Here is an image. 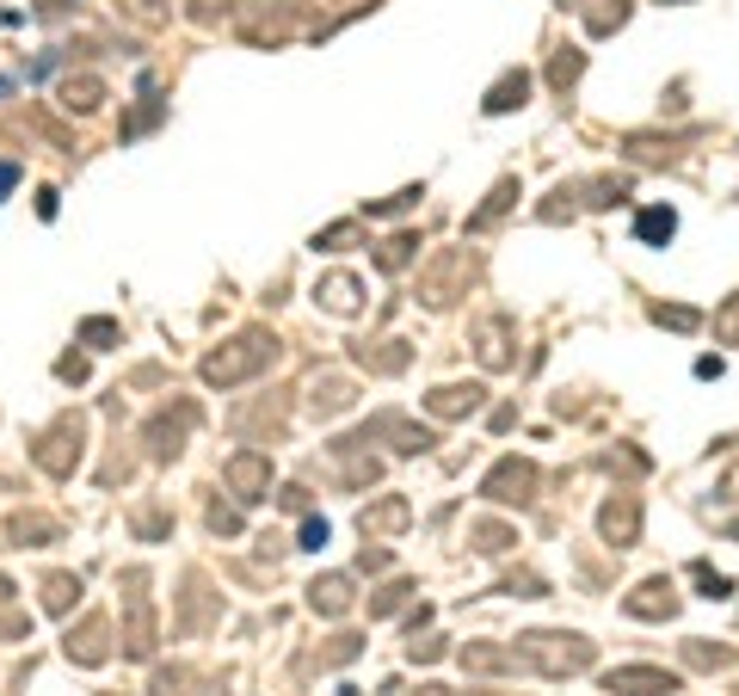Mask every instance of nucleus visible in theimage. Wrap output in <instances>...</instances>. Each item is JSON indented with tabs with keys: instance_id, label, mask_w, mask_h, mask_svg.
Here are the masks:
<instances>
[{
	"instance_id": "0eeeda50",
	"label": "nucleus",
	"mask_w": 739,
	"mask_h": 696,
	"mask_svg": "<svg viewBox=\"0 0 739 696\" xmlns=\"http://www.w3.org/2000/svg\"><path fill=\"white\" fill-rule=\"evenodd\" d=\"M678 598H672V580H647L635 598H628V617H672Z\"/></svg>"
},
{
	"instance_id": "f257e3e1",
	"label": "nucleus",
	"mask_w": 739,
	"mask_h": 696,
	"mask_svg": "<svg viewBox=\"0 0 739 696\" xmlns=\"http://www.w3.org/2000/svg\"><path fill=\"white\" fill-rule=\"evenodd\" d=\"M524 659L543 678H568L591 666V641L586 635H524Z\"/></svg>"
},
{
	"instance_id": "7ed1b4c3",
	"label": "nucleus",
	"mask_w": 739,
	"mask_h": 696,
	"mask_svg": "<svg viewBox=\"0 0 739 696\" xmlns=\"http://www.w3.org/2000/svg\"><path fill=\"white\" fill-rule=\"evenodd\" d=\"M604 691H616V696H665V691H678V672H660V666H616V672L604 678Z\"/></svg>"
},
{
	"instance_id": "39448f33",
	"label": "nucleus",
	"mask_w": 739,
	"mask_h": 696,
	"mask_svg": "<svg viewBox=\"0 0 739 696\" xmlns=\"http://www.w3.org/2000/svg\"><path fill=\"white\" fill-rule=\"evenodd\" d=\"M228 481L241 488V499H266L271 493V463L259 451H241L234 463H228Z\"/></svg>"
},
{
	"instance_id": "20e7f679",
	"label": "nucleus",
	"mask_w": 739,
	"mask_h": 696,
	"mask_svg": "<svg viewBox=\"0 0 739 696\" xmlns=\"http://www.w3.org/2000/svg\"><path fill=\"white\" fill-rule=\"evenodd\" d=\"M531 488H536V469H531V463H518V456H506V463L481 481V493H487V499H499V506L531 499Z\"/></svg>"
},
{
	"instance_id": "a878e982",
	"label": "nucleus",
	"mask_w": 739,
	"mask_h": 696,
	"mask_svg": "<svg viewBox=\"0 0 739 696\" xmlns=\"http://www.w3.org/2000/svg\"><path fill=\"white\" fill-rule=\"evenodd\" d=\"M413 696H450V691H444V684H425V691H413Z\"/></svg>"
},
{
	"instance_id": "ddd939ff",
	"label": "nucleus",
	"mask_w": 739,
	"mask_h": 696,
	"mask_svg": "<svg viewBox=\"0 0 739 696\" xmlns=\"http://www.w3.org/2000/svg\"><path fill=\"white\" fill-rule=\"evenodd\" d=\"M524 93H531V75H506L499 87H493L487 112H493V117H499V112H512V105H524Z\"/></svg>"
},
{
	"instance_id": "423d86ee",
	"label": "nucleus",
	"mask_w": 739,
	"mask_h": 696,
	"mask_svg": "<svg viewBox=\"0 0 739 696\" xmlns=\"http://www.w3.org/2000/svg\"><path fill=\"white\" fill-rule=\"evenodd\" d=\"M635 530H641V506H635V499H610L604 506V536L616 548H628L635 543Z\"/></svg>"
},
{
	"instance_id": "f3484780",
	"label": "nucleus",
	"mask_w": 739,
	"mask_h": 696,
	"mask_svg": "<svg viewBox=\"0 0 739 696\" xmlns=\"http://www.w3.org/2000/svg\"><path fill=\"white\" fill-rule=\"evenodd\" d=\"M62 105H68V112H93V105H99V80H68V87H62Z\"/></svg>"
},
{
	"instance_id": "4468645a",
	"label": "nucleus",
	"mask_w": 739,
	"mask_h": 696,
	"mask_svg": "<svg viewBox=\"0 0 739 696\" xmlns=\"http://www.w3.org/2000/svg\"><path fill=\"white\" fill-rule=\"evenodd\" d=\"M641 241H672V235H678V216H672V210H641Z\"/></svg>"
},
{
	"instance_id": "f03ea898",
	"label": "nucleus",
	"mask_w": 739,
	"mask_h": 696,
	"mask_svg": "<svg viewBox=\"0 0 739 696\" xmlns=\"http://www.w3.org/2000/svg\"><path fill=\"white\" fill-rule=\"evenodd\" d=\"M278 345H271L266 333H246V339H234V352H216V358H204V382H241V377H253L259 364L271 358Z\"/></svg>"
},
{
	"instance_id": "393cba45",
	"label": "nucleus",
	"mask_w": 739,
	"mask_h": 696,
	"mask_svg": "<svg viewBox=\"0 0 739 696\" xmlns=\"http://www.w3.org/2000/svg\"><path fill=\"white\" fill-rule=\"evenodd\" d=\"M13 179H20V167H0V204H7V191H13Z\"/></svg>"
},
{
	"instance_id": "2eb2a0df",
	"label": "nucleus",
	"mask_w": 739,
	"mask_h": 696,
	"mask_svg": "<svg viewBox=\"0 0 739 696\" xmlns=\"http://www.w3.org/2000/svg\"><path fill=\"white\" fill-rule=\"evenodd\" d=\"M75 598H80V580H68V573H50V580H43V604H50V610H68Z\"/></svg>"
},
{
	"instance_id": "9d476101",
	"label": "nucleus",
	"mask_w": 739,
	"mask_h": 696,
	"mask_svg": "<svg viewBox=\"0 0 739 696\" xmlns=\"http://www.w3.org/2000/svg\"><path fill=\"white\" fill-rule=\"evenodd\" d=\"M68 438H80V419H62L56 432L43 438V451H38V463L50 474H68V463H75V456H68Z\"/></svg>"
},
{
	"instance_id": "6ab92c4d",
	"label": "nucleus",
	"mask_w": 739,
	"mask_h": 696,
	"mask_svg": "<svg viewBox=\"0 0 739 696\" xmlns=\"http://www.w3.org/2000/svg\"><path fill=\"white\" fill-rule=\"evenodd\" d=\"M377 260L388 265V271H395V265H407V260H413V235H395V241H388V246L377 253Z\"/></svg>"
},
{
	"instance_id": "f8f14e48",
	"label": "nucleus",
	"mask_w": 739,
	"mask_h": 696,
	"mask_svg": "<svg viewBox=\"0 0 739 696\" xmlns=\"http://www.w3.org/2000/svg\"><path fill=\"white\" fill-rule=\"evenodd\" d=\"M315 296H321L333 315H352V308H358V278H327Z\"/></svg>"
},
{
	"instance_id": "4be33fe9",
	"label": "nucleus",
	"mask_w": 739,
	"mask_h": 696,
	"mask_svg": "<svg viewBox=\"0 0 739 696\" xmlns=\"http://www.w3.org/2000/svg\"><path fill=\"white\" fill-rule=\"evenodd\" d=\"M474 536H481V548H487V555H499V548L512 543V530H499V524H481Z\"/></svg>"
},
{
	"instance_id": "b1692460",
	"label": "nucleus",
	"mask_w": 739,
	"mask_h": 696,
	"mask_svg": "<svg viewBox=\"0 0 739 696\" xmlns=\"http://www.w3.org/2000/svg\"><path fill=\"white\" fill-rule=\"evenodd\" d=\"M327 543V518H308L303 524V548H321Z\"/></svg>"
},
{
	"instance_id": "1a4fd4ad",
	"label": "nucleus",
	"mask_w": 739,
	"mask_h": 696,
	"mask_svg": "<svg viewBox=\"0 0 739 696\" xmlns=\"http://www.w3.org/2000/svg\"><path fill=\"white\" fill-rule=\"evenodd\" d=\"M308 604H315L321 617H340L345 604H352V580H345V573H327V580H315V585H308Z\"/></svg>"
},
{
	"instance_id": "dca6fc26",
	"label": "nucleus",
	"mask_w": 739,
	"mask_h": 696,
	"mask_svg": "<svg viewBox=\"0 0 739 696\" xmlns=\"http://www.w3.org/2000/svg\"><path fill=\"white\" fill-rule=\"evenodd\" d=\"M512 198H518V179H506V186H499V191H493V198H487V204H481V210H474V216H469V228H487L493 216H499V210L512 204Z\"/></svg>"
},
{
	"instance_id": "aec40b11",
	"label": "nucleus",
	"mask_w": 739,
	"mask_h": 696,
	"mask_svg": "<svg viewBox=\"0 0 739 696\" xmlns=\"http://www.w3.org/2000/svg\"><path fill=\"white\" fill-rule=\"evenodd\" d=\"M653 320H660V327H678V333H690V327H697V308H653Z\"/></svg>"
},
{
	"instance_id": "a211bd4d",
	"label": "nucleus",
	"mask_w": 739,
	"mask_h": 696,
	"mask_svg": "<svg viewBox=\"0 0 739 696\" xmlns=\"http://www.w3.org/2000/svg\"><path fill=\"white\" fill-rule=\"evenodd\" d=\"M395 524H407V499H388V506L364 511V530H395Z\"/></svg>"
},
{
	"instance_id": "5701e85b",
	"label": "nucleus",
	"mask_w": 739,
	"mask_h": 696,
	"mask_svg": "<svg viewBox=\"0 0 739 696\" xmlns=\"http://www.w3.org/2000/svg\"><path fill=\"white\" fill-rule=\"evenodd\" d=\"M80 333L93 339V345H112V339H117V327H112V320H87V327H80Z\"/></svg>"
},
{
	"instance_id": "6e6552de",
	"label": "nucleus",
	"mask_w": 739,
	"mask_h": 696,
	"mask_svg": "<svg viewBox=\"0 0 739 696\" xmlns=\"http://www.w3.org/2000/svg\"><path fill=\"white\" fill-rule=\"evenodd\" d=\"M481 395H487V389H481V382H469V389H462V382H456V389H437V395L425 401V407H432L437 419H456V414H474V407H481Z\"/></svg>"
},
{
	"instance_id": "412c9836",
	"label": "nucleus",
	"mask_w": 739,
	"mask_h": 696,
	"mask_svg": "<svg viewBox=\"0 0 739 696\" xmlns=\"http://www.w3.org/2000/svg\"><path fill=\"white\" fill-rule=\"evenodd\" d=\"M697 585H702V598H727V592H734V585L721 580L715 567H697Z\"/></svg>"
},
{
	"instance_id": "9b49d317",
	"label": "nucleus",
	"mask_w": 739,
	"mask_h": 696,
	"mask_svg": "<svg viewBox=\"0 0 739 696\" xmlns=\"http://www.w3.org/2000/svg\"><path fill=\"white\" fill-rule=\"evenodd\" d=\"M68 654L80 659V666H99V659H105V622H80V635L75 629H68Z\"/></svg>"
}]
</instances>
